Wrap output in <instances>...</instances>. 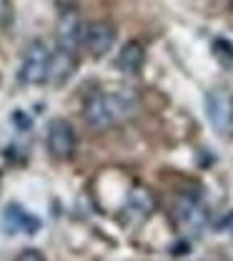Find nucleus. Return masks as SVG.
I'll list each match as a JSON object with an SVG mask.
<instances>
[{
  "label": "nucleus",
  "mask_w": 233,
  "mask_h": 261,
  "mask_svg": "<svg viewBox=\"0 0 233 261\" xmlns=\"http://www.w3.org/2000/svg\"><path fill=\"white\" fill-rule=\"evenodd\" d=\"M135 111V98L131 93H91L83 103V118L93 130L110 128L128 118Z\"/></svg>",
  "instance_id": "obj_1"
},
{
  "label": "nucleus",
  "mask_w": 233,
  "mask_h": 261,
  "mask_svg": "<svg viewBox=\"0 0 233 261\" xmlns=\"http://www.w3.org/2000/svg\"><path fill=\"white\" fill-rule=\"evenodd\" d=\"M173 226L186 236H198L208 221V208L198 194H181L170 211Z\"/></svg>",
  "instance_id": "obj_2"
},
{
  "label": "nucleus",
  "mask_w": 233,
  "mask_h": 261,
  "mask_svg": "<svg viewBox=\"0 0 233 261\" xmlns=\"http://www.w3.org/2000/svg\"><path fill=\"white\" fill-rule=\"evenodd\" d=\"M50 50L45 40H33L23 56V63L18 70V78L23 86H43L50 78Z\"/></svg>",
  "instance_id": "obj_3"
},
{
  "label": "nucleus",
  "mask_w": 233,
  "mask_h": 261,
  "mask_svg": "<svg viewBox=\"0 0 233 261\" xmlns=\"http://www.w3.org/2000/svg\"><path fill=\"white\" fill-rule=\"evenodd\" d=\"M75 130L68 123L66 118H53L48 123V130H45V148L50 153V159L55 161H70L75 156Z\"/></svg>",
  "instance_id": "obj_4"
},
{
  "label": "nucleus",
  "mask_w": 233,
  "mask_h": 261,
  "mask_svg": "<svg viewBox=\"0 0 233 261\" xmlns=\"http://www.w3.org/2000/svg\"><path fill=\"white\" fill-rule=\"evenodd\" d=\"M206 113L213 130L228 133L233 128V93L226 88H213L206 93Z\"/></svg>",
  "instance_id": "obj_5"
},
{
  "label": "nucleus",
  "mask_w": 233,
  "mask_h": 261,
  "mask_svg": "<svg viewBox=\"0 0 233 261\" xmlns=\"http://www.w3.org/2000/svg\"><path fill=\"white\" fill-rule=\"evenodd\" d=\"M153 211H156L153 194L148 189H143V186H135V189H131V194H128L126 203H123L121 221L126 226H140V224H145L153 216Z\"/></svg>",
  "instance_id": "obj_6"
},
{
  "label": "nucleus",
  "mask_w": 233,
  "mask_h": 261,
  "mask_svg": "<svg viewBox=\"0 0 233 261\" xmlns=\"http://www.w3.org/2000/svg\"><path fill=\"white\" fill-rule=\"evenodd\" d=\"M83 48L93 56V58H103L113 43H115V28L108 20H91L88 25H83Z\"/></svg>",
  "instance_id": "obj_7"
},
{
  "label": "nucleus",
  "mask_w": 233,
  "mask_h": 261,
  "mask_svg": "<svg viewBox=\"0 0 233 261\" xmlns=\"http://www.w3.org/2000/svg\"><path fill=\"white\" fill-rule=\"evenodd\" d=\"M3 228H5V233H28V236H33L40 231V219L33 216L31 211H25L23 206H18V203H8L5 208H3Z\"/></svg>",
  "instance_id": "obj_8"
},
{
  "label": "nucleus",
  "mask_w": 233,
  "mask_h": 261,
  "mask_svg": "<svg viewBox=\"0 0 233 261\" xmlns=\"http://www.w3.org/2000/svg\"><path fill=\"white\" fill-rule=\"evenodd\" d=\"M80 40H83V20H80L78 10L68 8V10H63V15L58 20V45L55 48L75 53Z\"/></svg>",
  "instance_id": "obj_9"
},
{
  "label": "nucleus",
  "mask_w": 233,
  "mask_h": 261,
  "mask_svg": "<svg viewBox=\"0 0 233 261\" xmlns=\"http://www.w3.org/2000/svg\"><path fill=\"white\" fill-rule=\"evenodd\" d=\"M145 63V45L140 43V40H128L123 48H121V53H118V70L121 73H126V75H135V73H140V68Z\"/></svg>",
  "instance_id": "obj_10"
},
{
  "label": "nucleus",
  "mask_w": 233,
  "mask_h": 261,
  "mask_svg": "<svg viewBox=\"0 0 233 261\" xmlns=\"http://www.w3.org/2000/svg\"><path fill=\"white\" fill-rule=\"evenodd\" d=\"M13 18V5L10 0H0V25H8Z\"/></svg>",
  "instance_id": "obj_11"
},
{
  "label": "nucleus",
  "mask_w": 233,
  "mask_h": 261,
  "mask_svg": "<svg viewBox=\"0 0 233 261\" xmlns=\"http://www.w3.org/2000/svg\"><path fill=\"white\" fill-rule=\"evenodd\" d=\"M216 228H218L221 233H233V211H228V214L218 221V226Z\"/></svg>",
  "instance_id": "obj_12"
},
{
  "label": "nucleus",
  "mask_w": 233,
  "mask_h": 261,
  "mask_svg": "<svg viewBox=\"0 0 233 261\" xmlns=\"http://www.w3.org/2000/svg\"><path fill=\"white\" fill-rule=\"evenodd\" d=\"M18 261H45V259H43V254H40L38 249H25V251L18 256Z\"/></svg>",
  "instance_id": "obj_13"
},
{
  "label": "nucleus",
  "mask_w": 233,
  "mask_h": 261,
  "mask_svg": "<svg viewBox=\"0 0 233 261\" xmlns=\"http://www.w3.org/2000/svg\"><path fill=\"white\" fill-rule=\"evenodd\" d=\"M13 123H15V126H20V128H28V126H31V123H28V118H25L20 111H18V113H13Z\"/></svg>",
  "instance_id": "obj_14"
}]
</instances>
